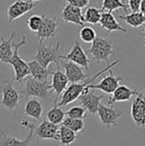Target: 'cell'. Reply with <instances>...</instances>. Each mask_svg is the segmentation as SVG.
I'll use <instances>...</instances> for the list:
<instances>
[{
	"instance_id": "obj_17",
	"label": "cell",
	"mask_w": 145,
	"mask_h": 146,
	"mask_svg": "<svg viewBox=\"0 0 145 146\" xmlns=\"http://www.w3.org/2000/svg\"><path fill=\"white\" fill-rule=\"evenodd\" d=\"M61 15H62V19L67 23L75 24V25L83 26V27L85 24L81 9L73 7V6L69 5V4H67L62 9Z\"/></svg>"
},
{
	"instance_id": "obj_6",
	"label": "cell",
	"mask_w": 145,
	"mask_h": 146,
	"mask_svg": "<svg viewBox=\"0 0 145 146\" xmlns=\"http://www.w3.org/2000/svg\"><path fill=\"white\" fill-rule=\"evenodd\" d=\"M0 92L2 94V98L0 100L2 108H5L9 110H13L17 108L22 98L21 94L13 87V79L3 82V84L0 86Z\"/></svg>"
},
{
	"instance_id": "obj_10",
	"label": "cell",
	"mask_w": 145,
	"mask_h": 146,
	"mask_svg": "<svg viewBox=\"0 0 145 146\" xmlns=\"http://www.w3.org/2000/svg\"><path fill=\"white\" fill-rule=\"evenodd\" d=\"M103 98H105L103 94H97L95 90H89V92H83L77 100L83 108H85L91 115H95L97 113L101 102Z\"/></svg>"
},
{
	"instance_id": "obj_39",
	"label": "cell",
	"mask_w": 145,
	"mask_h": 146,
	"mask_svg": "<svg viewBox=\"0 0 145 146\" xmlns=\"http://www.w3.org/2000/svg\"><path fill=\"white\" fill-rule=\"evenodd\" d=\"M144 49H145V44H144Z\"/></svg>"
},
{
	"instance_id": "obj_26",
	"label": "cell",
	"mask_w": 145,
	"mask_h": 146,
	"mask_svg": "<svg viewBox=\"0 0 145 146\" xmlns=\"http://www.w3.org/2000/svg\"><path fill=\"white\" fill-rule=\"evenodd\" d=\"M119 18L132 28H139L145 25V15L140 12H131L125 16H119Z\"/></svg>"
},
{
	"instance_id": "obj_11",
	"label": "cell",
	"mask_w": 145,
	"mask_h": 146,
	"mask_svg": "<svg viewBox=\"0 0 145 146\" xmlns=\"http://www.w3.org/2000/svg\"><path fill=\"white\" fill-rule=\"evenodd\" d=\"M131 118L136 125L145 126V94L139 92L131 104Z\"/></svg>"
},
{
	"instance_id": "obj_15",
	"label": "cell",
	"mask_w": 145,
	"mask_h": 146,
	"mask_svg": "<svg viewBox=\"0 0 145 146\" xmlns=\"http://www.w3.org/2000/svg\"><path fill=\"white\" fill-rule=\"evenodd\" d=\"M59 128L57 124L44 119L40 125L35 129L34 133L39 139H52L59 140Z\"/></svg>"
},
{
	"instance_id": "obj_4",
	"label": "cell",
	"mask_w": 145,
	"mask_h": 146,
	"mask_svg": "<svg viewBox=\"0 0 145 146\" xmlns=\"http://www.w3.org/2000/svg\"><path fill=\"white\" fill-rule=\"evenodd\" d=\"M26 43H27L26 37L23 36L19 43L14 44L13 56H12V59L9 62V65L12 66L14 72H15V77L13 78V81L16 82V83H21L22 81H24L26 78L30 76V70L28 63L24 61L19 55L20 48L22 46H25Z\"/></svg>"
},
{
	"instance_id": "obj_36",
	"label": "cell",
	"mask_w": 145,
	"mask_h": 146,
	"mask_svg": "<svg viewBox=\"0 0 145 146\" xmlns=\"http://www.w3.org/2000/svg\"><path fill=\"white\" fill-rule=\"evenodd\" d=\"M28 1H31V2H34V3H35L36 1H41V0H28Z\"/></svg>"
},
{
	"instance_id": "obj_9",
	"label": "cell",
	"mask_w": 145,
	"mask_h": 146,
	"mask_svg": "<svg viewBox=\"0 0 145 146\" xmlns=\"http://www.w3.org/2000/svg\"><path fill=\"white\" fill-rule=\"evenodd\" d=\"M23 125L29 128V134L23 140H19L13 134H8L5 131L1 133L0 135V146H29L33 139L34 135V124L33 123H28L27 120H22Z\"/></svg>"
},
{
	"instance_id": "obj_28",
	"label": "cell",
	"mask_w": 145,
	"mask_h": 146,
	"mask_svg": "<svg viewBox=\"0 0 145 146\" xmlns=\"http://www.w3.org/2000/svg\"><path fill=\"white\" fill-rule=\"evenodd\" d=\"M120 8L123 9L124 11H127L125 3H123L121 0H103V3H101V11L105 10V11L111 13Z\"/></svg>"
},
{
	"instance_id": "obj_14",
	"label": "cell",
	"mask_w": 145,
	"mask_h": 146,
	"mask_svg": "<svg viewBox=\"0 0 145 146\" xmlns=\"http://www.w3.org/2000/svg\"><path fill=\"white\" fill-rule=\"evenodd\" d=\"M97 114L101 119V123L105 124L107 127L111 126H118V119L122 116L121 111L117 110L116 108L107 106L105 104L99 106V110H97Z\"/></svg>"
},
{
	"instance_id": "obj_7",
	"label": "cell",
	"mask_w": 145,
	"mask_h": 146,
	"mask_svg": "<svg viewBox=\"0 0 145 146\" xmlns=\"http://www.w3.org/2000/svg\"><path fill=\"white\" fill-rule=\"evenodd\" d=\"M42 25L36 34V38L39 43H44L50 39L54 38L58 29V22L56 20V16L42 15Z\"/></svg>"
},
{
	"instance_id": "obj_32",
	"label": "cell",
	"mask_w": 145,
	"mask_h": 146,
	"mask_svg": "<svg viewBox=\"0 0 145 146\" xmlns=\"http://www.w3.org/2000/svg\"><path fill=\"white\" fill-rule=\"evenodd\" d=\"M42 16H39V15H32L28 18L27 20V26L29 28L30 31L34 33H37L40 29L41 25H42Z\"/></svg>"
},
{
	"instance_id": "obj_12",
	"label": "cell",
	"mask_w": 145,
	"mask_h": 146,
	"mask_svg": "<svg viewBox=\"0 0 145 146\" xmlns=\"http://www.w3.org/2000/svg\"><path fill=\"white\" fill-rule=\"evenodd\" d=\"M35 7V3L28 0H16L8 7L7 15L9 22H13L16 19L22 17Z\"/></svg>"
},
{
	"instance_id": "obj_31",
	"label": "cell",
	"mask_w": 145,
	"mask_h": 146,
	"mask_svg": "<svg viewBox=\"0 0 145 146\" xmlns=\"http://www.w3.org/2000/svg\"><path fill=\"white\" fill-rule=\"evenodd\" d=\"M85 111L87 110L83 106H73L66 112L67 117L75 119H83L85 117Z\"/></svg>"
},
{
	"instance_id": "obj_34",
	"label": "cell",
	"mask_w": 145,
	"mask_h": 146,
	"mask_svg": "<svg viewBox=\"0 0 145 146\" xmlns=\"http://www.w3.org/2000/svg\"><path fill=\"white\" fill-rule=\"evenodd\" d=\"M142 0H128V7L132 12H139Z\"/></svg>"
},
{
	"instance_id": "obj_5",
	"label": "cell",
	"mask_w": 145,
	"mask_h": 146,
	"mask_svg": "<svg viewBox=\"0 0 145 146\" xmlns=\"http://www.w3.org/2000/svg\"><path fill=\"white\" fill-rule=\"evenodd\" d=\"M87 52L93 61L107 62L109 65L110 57L113 55V43L109 39L97 37Z\"/></svg>"
},
{
	"instance_id": "obj_1",
	"label": "cell",
	"mask_w": 145,
	"mask_h": 146,
	"mask_svg": "<svg viewBox=\"0 0 145 146\" xmlns=\"http://www.w3.org/2000/svg\"><path fill=\"white\" fill-rule=\"evenodd\" d=\"M118 64H119V61L112 62L111 64H109V65H107L105 69H103V70H101L99 72H97L95 76H93L91 78H89V80L85 81L83 83L72 84V85H71L70 87H69L64 92V94H63L60 102H59V104H57V106H60V108H63V106H68L69 104H71V102L77 100V98H79V96L83 94V92H85V88L89 87V85H91V84H93V82L97 79V78L101 77L103 74H105L107 72H109L110 70H112L114 67H115V66H117Z\"/></svg>"
},
{
	"instance_id": "obj_25",
	"label": "cell",
	"mask_w": 145,
	"mask_h": 146,
	"mask_svg": "<svg viewBox=\"0 0 145 146\" xmlns=\"http://www.w3.org/2000/svg\"><path fill=\"white\" fill-rule=\"evenodd\" d=\"M65 115L66 112L62 110V108L57 106V100H54V106L50 110H48L47 112V120L50 122L54 123V124L59 125L60 123H62L65 119Z\"/></svg>"
},
{
	"instance_id": "obj_22",
	"label": "cell",
	"mask_w": 145,
	"mask_h": 146,
	"mask_svg": "<svg viewBox=\"0 0 145 146\" xmlns=\"http://www.w3.org/2000/svg\"><path fill=\"white\" fill-rule=\"evenodd\" d=\"M28 66H29L30 70V76L33 79L37 80L40 82H48L49 76L52 75L53 72L49 71L48 69L44 68L43 66H41L35 60L28 62Z\"/></svg>"
},
{
	"instance_id": "obj_33",
	"label": "cell",
	"mask_w": 145,
	"mask_h": 146,
	"mask_svg": "<svg viewBox=\"0 0 145 146\" xmlns=\"http://www.w3.org/2000/svg\"><path fill=\"white\" fill-rule=\"evenodd\" d=\"M66 1L69 5H72L73 7L79 8V9H83L85 6L89 5L91 0H66Z\"/></svg>"
},
{
	"instance_id": "obj_13",
	"label": "cell",
	"mask_w": 145,
	"mask_h": 146,
	"mask_svg": "<svg viewBox=\"0 0 145 146\" xmlns=\"http://www.w3.org/2000/svg\"><path fill=\"white\" fill-rule=\"evenodd\" d=\"M121 81H123V79L120 77H115L112 74V71L110 70L109 72V75L105 76L99 84L97 85H89L87 88V90H99L101 92H105L107 94H113V92L119 87V83Z\"/></svg>"
},
{
	"instance_id": "obj_30",
	"label": "cell",
	"mask_w": 145,
	"mask_h": 146,
	"mask_svg": "<svg viewBox=\"0 0 145 146\" xmlns=\"http://www.w3.org/2000/svg\"><path fill=\"white\" fill-rule=\"evenodd\" d=\"M79 38L85 43H93L97 38V34L93 28L89 26H83L79 31Z\"/></svg>"
},
{
	"instance_id": "obj_29",
	"label": "cell",
	"mask_w": 145,
	"mask_h": 146,
	"mask_svg": "<svg viewBox=\"0 0 145 146\" xmlns=\"http://www.w3.org/2000/svg\"><path fill=\"white\" fill-rule=\"evenodd\" d=\"M62 125L71 129L75 133H79L83 131V128H85V121H83V119H75L66 117L62 122Z\"/></svg>"
},
{
	"instance_id": "obj_21",
	"label": "cell",
	"mask_w": 145,
	"mask_h": 146,
	"mask_svg": "<svg viewBox=\"0 0 145 146\" xmlns=\"http://www.w3.org/2000/svg\"><path fill=\"white\" fill-rule=\"evenodd\" d=\"M99 24H101V26L103 29L107 30V33L118 31V32H122L124 34H127V30L122 27L117 22V20L114 18V16L111 13H109V12H103Z\"/></svg>"
},
{
	"instance_id": "obj_27",
	"label": "cell",
	"mask_w": 145,
	"mask_h": 146,
	"mask_svg": "<svg viewBox=\"0 0 145 146\" xmlns=\"http://www.w3.org/2000/svg\"><path fill=\"white\" fill-rule=\"evenodd\" d=\"M101 14H103L101 9H97V8H95V7H89L85 10V14H83L85 22V23L93 24V25L99 24Z\"/></svg>"
},
{
	"instance_id": "obj_2",
	"label": "cell",
	"mask_w": 145,
	"mask_h": 146,
	"mask_svg": "<svg viewBox=\"0 0 145 146\" xmlns=\"http://www.w3.org/2000/svg\"><path fill=\"white\" fill-rule=\"evenodd\" d=\"M62 44L59 41L51 45H44L39 43L37 45V52L34 60L38 62L41 66L48 69L52 63L59 65L60 60H62Z\"/></svg>"
},
{
	"instance_id": "obj_37",
	"label": "cell",
	"mask_w": 145,
	"mask_h": 146,
	"mask_svg": "<svg viewBox=\"0 0 145 146\" xmlns=\"http://www.w3.org/2000/svg\"><path fill=\"white\" fill-rule=\"evenodd\" d=\"M143 35H144V38H145V29H144V32H143Z\"/></svg>"
},
{
	"instance_id": "obj_23",
	"label": "cell",
	"mask_w": 145,
	"mask_h": 146,
	"mask_svg": "<svg viewBox=\"0 0 145 146\" xmlns=\"http://www.w3.org/2000/svg\"><path fill=\"white\" fill-rule=\"evenodd\" d=\"M24 110L26 115L34 119H40L43 114V106L40 100H38L37 98H31V100H28Z\"/></svg>"
},
{
	"instance_id": "obj_18",
	"label": "cell",
	"mask_w": 145,
	"mask_h": 146,
	"mask_svg": "<svg viewBox=\"0 0 145 146\" xmlns=\"http://www.w3.org/2000/svg\"><path fill=\"white\" fill-rule=\"evenodd\" d=\"M69 80L66 74L61 71L59 65H57V70L52 73V82H51V90L54 92L57 96L64 94L67 90Z\"/></svg>"
},
{
	"instance_id": "obj_16",
	"label": "cell",
	"mask_w": 145,
	"mask_h": 146,
	"mask_svg": "<svg viewBox=\"0 0 145 146\" xmlns=\"http://www.w3.org/2000/svg\"><path fill=\"white\" fill-rule=\"evenodd\" d=\"M65 74L68 78L69 82L72 84H77L79 82H83L89 78V74L85 72V69L73 62L66 61L64 63Z\"/></svg>"
},
{
	"instance_id": "obj_35",
	"label": "cell",
	"mask_w": 145,
	"mask_h": 146,
	"mask_svg": "<svg viewBox=\"0 0 145 146\" xmlns=\"http://www.w3.org/2000/svg\"><path fill=\"white\" fill-rule=\"evenodd\" d=\"M139 12H140V13L143 14V15H145V0H142L141 4H140Z\"/></svg>"
},
{
	"instance_id": "obj_8",
	"label": "cell",
	"mask_w": 145,
	"mask_h": 146,
	"mask_svg": "<svg viewBox=\"0 0 145 146\" xmlns=\"http://www.w3.org/2000/svg\"><path fill=\"white\" fill-rule=\"evenodd\" d=\"M62 60L73 62V63L81 66V67L83 68V69H85L87 72H89V57H87V53H85V50L83 49V47L81 46L79 42L77 41V39L75 40V43H73L72 50H71L67 55H63Z\"/></svg>"
},
{
	"instance_id": "obj_38",
	"label": "cell",
	"mask_w": 145,
	"mask_h": 146,
	"mask_svg": "<svg viewBox=\"0 0 145 146\" xmlns=\"http://www.w3.org/2000/svg\"><path fill=\"white\" fill-rule=\"evenodd\" d=\"M121 1H122V2H123V3H124V1H125V0H121Z\"/></svg>"
},
{
	"instance_id": "obj_20",
	"label": "cell",
	"mask_w": 145,
	"mask_h": 146,
	"mask_svg": "<svg viewBox=\"0 0 145 146\" xmlns=\"http://www.w3.org/2000/svg\"><path fill=\"white\" fill-rule=\"evenodd\" d=\"M138 92H139V90H132V88L126 87V86H124V85H120L119 87L113 92L112 96L109 98L107 104L111 106L114 102H127V100H129L133 96H135Z\"/></svg>"
},
{
	"instance_id": "obj_19",
	"label": "cell",
	"mask_w": 145,
	"mask_h": 146,
	"mask_svg": "<svg viewBox=\"0 0 145 146\" xmlns=\"http://www.w3.org/2000/svg\"><path fill=\"white\" fill-rule=\"evenodd\" d=\"M16 36L15 31H12L9 39H5L2 36H0V62L3 64L9 65L10 60L12 59L14 53V44L13 40Z\"/></svg>"
},
{
	"instance_id": "obj_24",
	"label": "cell",
	"mask_w": 145,
	"mask_h": 146,
	"mask_svg": "<svg viewBox=\"0 0 145 146\" xmlns=\"http://www.w3.org/2000/svg\"><path fill=\"white\" fill-rule=\"evenodd\" d=\"M77 139V133H75L71 129L67 128L64 125H61L59 128V143L61 145L69 146L73 144V142H75V140Z\"/></svg>"
},
{
	"instance_id": "obj_3",
	"label": "cell",
	"mask_w": 145,
	"mask_h": 146,
	"mask_svg": "<svg viewBox=\"0 0 145 146\" xmlns=\"http://www.w3.org/2000/svg\"><path fill=\"white\" fill-rule=\"evenodd\" d=\"M51 92V84L48 82H40L33 79L31 76L27 77L24 80V88L20 92L22 98H39L46 100L50 96Z\"/></svg>"
}]
</instances>
